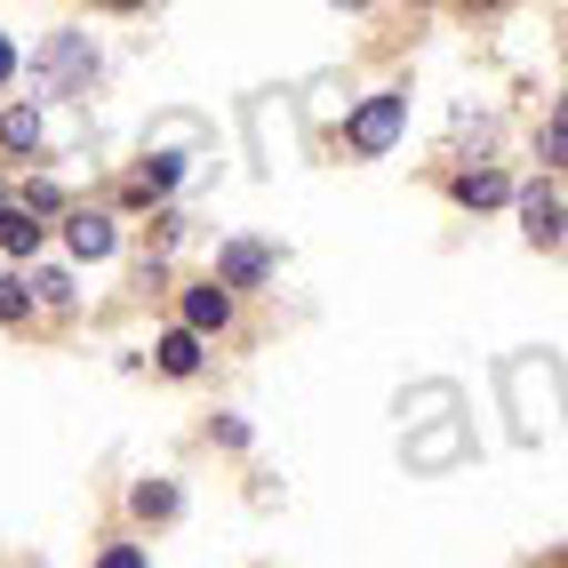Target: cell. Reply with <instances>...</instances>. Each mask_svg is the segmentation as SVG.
<instances>
[{"label":"cell","instance_id":"cell-1","mask_svg":"<svg viewBox=\"0 0 568 568\" xmlns=\"http://www.w3.org/2000/svg\"><path fill=\"white\" fill-rule=\"evenodd\" d=\"M400 121H408V97H368L361 112H353V153H393V136H400Z\"/></svg>","mask_w":568,"mask_h":568},{"label":"cell","instance_id":"cell-2","mask_svg":"<svg viewBox=\"0 0 568 568\" xmlns=\"http://www.w3.org/2000/svg\"><path fill=\"white\" fill-rule=\"evenodd\" d=\"M264 273H273V256H264L256 241H233V248L216 256V288H224V296H233V288H256Z\"/></svg>","mask_w":568,"mask_h":568},{"label":"cell","instance_id":"cell-3","mask_svg":"<svg viewBox=\"0 0 568 568\" xmlns=\"http://www.w3.org/2000/svg\"><path fill=\"white\" fill-rule=\"evenodd\" d=\"M233 321V296H224L216 281L209 288H184V336H209V328H224Z\"/></svg>","mask_w":568,"mask_h":568},{"label":"cell","instance_id":"cell-4","mask_svg":"<svg viewBox=\"0 0 568 568\" xmlns=\"http://www.w3.org/2000/svg\"><path fill=\"white\" fill-rule=\"evenodd\" d=\"M64 241H72V256H112V216H97V209H72Z\"/></svg>","mask_w":568,"mask_h":568},{"label":"cell","instance_id":"cell-5","mask_svg":"<svg viewBox=\"0 0 568 568\" xmlns=\"http://www.w3.org/2000/svg\"><path fill=\"white\" fill-rule=\"evenodd\" d=\"M0 248L32 256V248H41V216H32V209H0Z\"/></svg>","mask_w":568,"mask_h":568},{"label":"cell","instance_id":"cell-6","mask_svg":"<svg viewBox=\"0 0 568 568\" xmlns=\"http://www.w3.org/2000/svg\"><path fill=\"white\" fill-rule=\"evenodd\" d=\"M0 144H9V153H32V144H41V112L9 104V112H0Z\"/></svg>","mask_w":568,"mask_h":568},{"label":"cell","instance_id":"cell-7","mask_svg":"<svg viewBox=\"0 0 568 568\" xmlns=\"http://www.w3.org/2000/svg\"><path fill=\"white\" fill-rule=\"evenodd\" d=\"M505 193H513V184H505L497 169H473V176H457V201H465V209H497Z\"/></svg>","mask_w":568,"mask_h":568},{"label":"cell","instance_id":"cell-8","mask_svg":"<svg viewBox=\"0 0 568 568\" xmlns=\"http://www.w3.org/2000/svg\"><path fill=\"white\" fill-rule=\"evenodd\" d=\"M161 368H169V376H193V368H201V336L169 328V336H161Z\"/></svg>","mask_w":568,"mask_h":568},{"label":"cell","instance_id":"cell-9","mask_svg":"<svg viewBox=\"0 0 568 568\" xmlns=\"http://www.w3.org/2000/svg\"><path fill=\"white\" fill-rule=\"evenodd\" d=\"M520 216H528V241H552V233H560V224H552V193H545V184H528V193H520Z\"/></svg>","mask_w":568,"mask_h":568},{"label":"cell","instance_id":"cell-10","mask_svg":"<svg viewBox=\"0 0 568 568\" xmlns=\"http://www.w3.org/2000/svg\"><path fill=\"white\" fill-rule=\"evenodd\" d=\"M49 64H57V72H64V81H81V72H89V64H97V57H89V49H81V32H57V49H49Z\"/></svg>","mask_w":568,"mask_h":568},{"label":"cell","instance_id":"cell-11","mask_svg":"<svg viewBox=\"0 0 568 568\" xmlns=\"http://www.w3.org/2000/svg\"><path fill=\"white\" fill-rule=\"evenodd\" d=\"M129 505H136L144 520H176V488H169V480H144V488H136Z\"/></svg>","mask_w":568,"mask_h":568},{"label":"cell","instance_id":"cell-12","mask_svg":"<svg viewBox=\"0 0 568 568\" xmlns=\"http://www.w3.org/2000/svg\"><path fill=\"white\" fill-rule=\"evenodd\" d=\"M545 153L568 169V97H560V112H552V129H545Z\"/></svg>","mask_w":568,"mask_h":568},{"label":"cell","instance_id":"cell-13","mask_svg":"<svg viewBox=\"0 0 568 568\" xmlns=\"http://www.w3.org/2000/svg\"><path fill=\"white\" fill-rule=\"evenodd\" d=\"M24 313H32V296L17 281H0V321H24Z\"/></svg>","mask_w":568,"mask_h":568},{"label":"cell","instance_id":"cell-14","mask_svg":"<svg viewBox=\"0 0 568 568\" xmlns=\"http://www.w3.org/2000/svg\"><path fill=\"white\" fill-rule=\"evenodd\" d=\"M32 288H41V305H64V296H72V281H64V273H41Z\"/></svg>","mask_w":568,"mask_h":568},{"label":"cell","instance_id":"cell-15","mask_svg":"<svg viewBox=\"0 0 568 568\" xmlns=\"http://www.w3.org/2000/svg\"><path fill=\"white\" fill-rule=\"evenodd\" d=\"M97 568H144V552H136V545H112V552H104Z\"/></svg>","mask_w":568,"mask_h":568},{"label":"cell","instance_id":"cell-16","mask_svg":"<svg viewBox=\"0 0 568 568\" xmlns=\"http://www.w3.org/2000/svg\"><path fill=\"white\" fill-rule=\"evenodd\" d=\"M9 72H17V41L0 32V81H9Z\"/></svg>","mask_w":568,"mask_h":568}]
</instances>
